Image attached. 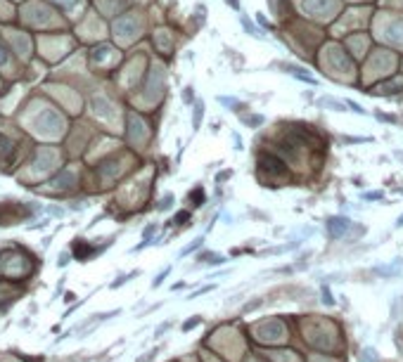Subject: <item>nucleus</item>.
Returning a JSON list of instances; mask_svg holds the SVG:
<instances>
[{"instance_id":"obj_1","label":"nucleus","mask_w":403,"mask_h":362,"mask_svg":"<svg viewBox=\"0 0 403 362\" xmlns=\"http://www.w3.org/2000/svg\"><path fill=\"white\" fill-rule=\"evenodd\" d=\"M351 227H353V220L347 216H328L325 218V235H328L330 241H337V239H342L344 235H348Z\"/></svg>"},{"instance_id":"obj_2","label":"nucleus","mask_w":403,"mask_h":362,"mask_svg":"<svg viewBox=\"0 0 403 362\" xmlns=\"http://www.w3.org/2000/svg\"><path fill=\"white\" fill-rule=\"evenodd\" d=\"M372 272H375L377 277H382V279H396V277L403 275V258L399 256V258H391L385 265H375Z\"/></svg>"},{"instance_id":"obj_3","label":"nucleus","mask_w":403,"mask_h":362,"mask_svg":"<svg viewBox=\"0 0 403 362\" xmlns=\"http://www.w3.org/2000/svg\"><path fill=\"white\" fill-rule=\"evenodd\" d=\"M282 69H285V73H290L292 78L301 81V83H309V86H318V78H315V76H311V73L306 71V69L296 67V64H282Z\"/></svg>"},{"instance_id":"obj_4","label":"nucleus","mask_w":403,"mask_h":362,"mask_svg":"<svg viewBox=\"0 0 403 362\" xmlns=\"http://www.w3.org/2000/svg\"><path fill=\"white\" fill-rule=\"evenodd\" d=\"M318 104L325 109H330V111H348L347 109V100H337V97H332V95H325V97H320L318 100Z\"/></svg>"},{"instance_id":"obj_5","label":"nucleus","mask_w":403,"mask_h":362,"mask_svg":"<svg viewBox=\"0 0 403 362\" xmlns=\"http://www.w3.org/2000/svg\"><path fill=\"white\" fill-rule=\"evenodd\" d=\"M204 239L206 237L204 235H200V237H195L190 244H185L183 249H181V254H178V258H185V256H190V254H195V251H200L202 246H204Z\"/></svg>"},{"instance_id":"obj_6","label":"nucleus","mask_w":403,"mask_h":362,"mask_svg":"<svg viewBox=\"0 0 403 362\" xmlns=\"http://www.w3.org/2000/svg\"><path fill=\"white\" fill-rule=\"evenodd\" d=\"M239 24H242V29H244V31H247V34H249L252 38H256V40H266V36H263V34L258 31L256 26L249 21V17H247V15H239Z\"/></svg>"},{"instance_id":"obj_7","label":"nucleus","mask_w":403,"mask_h":362,"mask_svg":"<svg viewBox=\"0 0 403 362\" xmlns=\"http://www.w3.org/2000/svg\"><path fill=\"white\" fill-rule=\"evenodd\" d=\"M216 102L223 104L225 109H230V111H239V109H244L242 100H238V97H228V95H219V97H216Z\"/></svg>"},{"instance_id":"obj_8","label":"nucleus","mask_w":403,"mask_h":362,"mask_svg":"<svg viewBox=\"0 0 403 362\" xmlns=\"http://www.w3.org/2000/svg\"><path fill=\"white\" fill-rule=\"evenodd\" d=\"M320 303L328 306V308H334V306H337V301H334V296H332L330 284H320Z\"/></svg>"},{"instance_id":"obj_9","label":"nucleus","mask_w":403,"mask_h":362,"mask_svg":"<svg viewBox=\"0 0 403 362\" xmlns=\"http://www.w3.org/2000/svg\"><path fill=\"white\" fill-rule=\"evenodd\" d=\"M403 317V296H394L391 298V322Z\"/></svg>"},{"instance_id":"obj_10","label":"nucleus","mask_w":403,"mask_h":362,"mask_svg":"<svg viewBox=\"0 0 403 362\" xmlns=\"http://www.w3.org/2000/svg\"><path fill=\"white\" fill-rule=\"evenodd\" d=\"M138 275H140V270H130V272H126V275H119V277H116V279L110 284V289H119V287L128 284L130 279H133V277H138Z\"/></svg>"},{"instance_id":"obj_11","label":"nucleus","mask_w":403,"mask_h":362,"mask_svg":"<svg viewBox=\"0 0 403 362\" xmlns=\"http://www.w3.org/2000/svg\"><path fill=\"white\" fill-rule=\"evenodd\" d=\"M202 119H204V102L197 100L195 102V114H192V130H200Z\"/></svg>"},{"instance_id":"obj_12","label":"nucleus","mask_w":403,"mask_h":362,"mask_svg":"<svg viewBox=\"0 0 403 362\" xmlns=\"http://www.w3.org/2000/svg\"><path fill=\"white\" fill-rule=\"evenodd\" d=\"M344 279H347L344 272H328L320 277V284H334V282H344Z\"/></svg>"},{"instance_id":"obj_13","label":"nucleus","mask_w":403,"mask_h":362,"mask_svg":"<svg viewBox=\"0 0 403 362\" xmlns=\"http://www.w3.org/2000/svg\"><path fill=\"white\" fill-rule=\"evenodd\" d=\"M173 204H176V197L168 192V194H164V197L159 199V204H157V211H159V213H164V211H168Z\"/></svg>"},{"instance_id":"obj_14","label":"nucleus","mask_w":403,"mask_h":362,"mask_svg":"<svg viewBox=\"0 0 403 362\" xmlns=\"http://www.w3.org/2000/svg\"><path fill=\"white\" fill-rule=\"evenodd\" d=\"M361 362H380V355H377V350H375L372 345L363 348V353H361Z\"/></svg>"},{"instance_id":"obj_15","label":"nucleus","mask_w":403,"mask_h":362,"mask_svg":"<svg viewBox=\"0 0 403 362\" xmlns=\"http://www.w3.org/2000/svg\"><path fill=\"white\" fill-rule=\"evenodd\" d=\"M202 322H204V317H202V315H190V317H187V320H185V322H183V331H185V334H187L190 329L200 327Z\"/></svg>"},{"instance_id":"obj_16","label":"nucleus","mask_w":403,"mask_h":362,"mask_svg":"<svg viewBox=\"0 0 403 362\" xmlns=\"http://www.w3.org/2000/svg\"><path fill=\"white\" fill-rule=\"evenodd\" d=\"M157 232H159V225H157V223H149L145 230H143V241H152V244H157V241L152 239Z\"/></svg>"},{"instance_id":"obj_17","label":"nucleus","mask_w":403,"mask_h":362,"mask_svg":"<svg viewBox=\"0 0 403 362\" xmlns=\"http://www.w3.org/2000/svg\"><path fill=\"white\" fill-rule=\"evenodd\" d=\"M214 289H216V284H204V287H200L197 291H190L183 301H195L197 296H202V293H209V291H214Z\"/></svg>"},{"instance_id":"obj_18","label":"nucleus","mask_w":403,"mask_h":362,"mask_svg":"<svg viewBox=\"0 0 403 362\" xmlns=\"http://www.w3.org/2000/svg\"><path fill=\"white\" fill-rule=\"evenodd\" d=\"M171 270H173V268H171V265H166L164 270H162L159 275H157V277H154V279H152V289H159V287L164 284V279L168 277V275H171Z\"/></svg>"},{"instance_id":"obj_19","label":"nucleus","mask_w":403,"mask_h":362,"mask_svg":"<svg viewBox=\"0 0 403 362\" xmlns=\"http://www.w3.org/2000/svg\"><path fill=\"white\" fill-rule=\"evenodd\" d=\"M347 107H348V111H353V114H358V116H370V111L361 107L356 100H347Z\"/></svg>"},{"instance_id":"obj_20","label":"nucleus","mask_w":403,"mask_h":362,"mask_svg":"<svg viewBox=\"0 0 403 362\" xmlns=\"http://www.w3.org/2000/svg\"><path fill=\"white\" fill-rule=\"evenodd\" d=\"M171 327H173V320H166V322H162V325L157 327V329H154V334H152V339H162V336H164L166 331H168V329H171Z\"/></svg>"},{"instance_id":"obj_21","label":"nucleus","mask_w":403,"mask_h":362,"mask_svg":"<svg viewBox=\"0 0 403 362\" xmlns=\"http://www.w3.org/2000/svg\"><path fill=\"white\" fill-rule=\"evenodd\" d=\"M192 102H197V100H195V88H192V86H185L183 88V104H192Z\"/></svg>"},{"instance_id":"obj_22","label":"nucleus","mask_w":403,"mask_h":362,"mask_svg":"<svg viewBox=\"0 0 403 362\" xmlns=\"http://www.w3.org/2000/svg\"><path fill=\"white\" fill-rule=\"evenodd\" d=\"M157 353H159L157 348H149V350H145V353H143L140 358H135V362H154V358H157Z\"/></svg>"},{"instance_id":"obj_23","label":"nucleus","mask_w":403,"mask_h":362,"mask_svg":"<svg viewBox=\"0 0 403 362\" xmlns=\"http://www.w3.org/2000/svg\"><path fill=\"white\" fill-rule=\"evenodd\" d=\"M261 306H263V298H256V301H249V303H244V306H242V310H244V312H252V310L261 308Z\"/></svg>"},{"instance_id":"obj_24","label":"nucleus","mask_w":403,"mask_h":362,"mask_svg":"<svg viewBox=\"0 0 403 362\" xmlns=\"http://www.w3.org/2000/svg\"><path fill=\"white\" fill-rule=\"evenodd\" d=\"M385 199V192H366L363 194V201H380Z\"/></svg>"},{"instance_id":"obj_25","label":"nucleus","mask_w":403,"mask_h":362,"mask_svg":"<svg viewBox=\"0 0 403 362\" xmlns=\"http://www.w3.org/2000/svg\"><path fill=\"white\" fill-rule=\"evenodd\" d=\"M233 173H235V171H233V168H225V171H220L219 175H216V182H223V180H230V178H233Z\"/></svg>"},{"instance_id":"obj_26","label":"nucleus","mask_w":403,"mask_h":362,"mask_svg":"<svg viewBox=\"0 0 403 362\" xmlns=\"http://www.w3.org/2000/svg\"><path fill=\"white\" fill-rule=\"evenodd\" d=\"M69 260H72V254H69V251H62L59 258H57V265H59V268H67V263H69Z\"/></svg>"},{"instance_id":"obj_27","label":"nucleus","mask_w":403,"mask_h":362,"mask_svg":"<svg viewBox=\"0 0 403 362\" xmlns=\"http://www.w3.org/2000/svg\"><path fill=\"white\" fill-rule=\"evenodd\" d=\"M185 220H190V213H187V211H181V213H176V218H173L171 223H176V225H185Z\"/></svg>"},{"instance_id":"obj_28","label":"nucleus","mask_w":403,"mask_h":362,"mask_svg":"<svg viewBox=\"0 0 403 362\" xmlns=\"http://www.w3.org/2000/svg\"><path fill=\"white\" fill-rule=\"evenodd\" d=\"M242 121H244L247 126H261V123H263V116L256 114V116H252V119H242Z\"/></svg>"},{"instance_id":"obj_29","label":"nucleus","mask_w":403,"mask_h":362,"mask_svg":"<svg viewBox=\"0 0 403 362\" xmlns=\"http://www.w3.org/2000/svg\"><path fill=\"white\" fill-rule=\"evenodd\" d=\"M375 116H377V119H380V121H386V123H396V121H399V119H396V116H389V114H382V111H377V114H375Z\"/></svg>"},{"instance_id":"obj_30","label":"nucleus","mask_w":403,"mask_h":362,"mask_svg":"<svg viewBox=\"0 0 403 362\" xmlns=\"http://www.w3.org/2000/svg\"><path fill=\"white\" fill-rule=\"evenodd\" d=\"M223 220H225L223 225H235V216L233 213H223Z\"/></svg>"},{"instance_id":"obj_31","label":"nucleus","mask_w":403,"mask_h":362,"mask_svg":"<svg viewBox=\"0 0 403 362\" xmlns=\"http://www.w3.org/2000/svg\"><path fill=\"white\" fill-rule=\"evenodd\" d=\"M344 142H370V138H344Z\"/></svg>"},{"instance_id":"obj_32","label":"nucleus","mask_w":403,"mask_h":362,"mask_svg":"<svg viewBox=\"0 0 403 362\" xmlns=\"http://www.w3.org/2000/svg\"><path fill=\"white\" fill-rule=\"evenodd\" d=\"M181 289H185V282H178V284L171 287V291H181Z\"/></svg>"},{"instance_id":"obj_33","label":"nucleus","mask_w":403,"mask_h":362,"mask_svg":"<svg viewBox=\"0 0 403 362\" xmlns=\"http://www.w3.org/2000/svg\"><path fill=\"white\" fill-rule=\"evenodd\" d=\"M394 227H399V230H401V227H403V213H401V216H399V218H396V223H394Z\"/></svg>"},{"instance_id":"obj_34","label":"nucleus","mask_w":403,"mask_h":362,"mask_svg":"<svg viewBox=\"0 0 403 362\" xmlns=\"http://www.w3.org/2000/svg\"><path fill=\"white\" fill-rule=\"evenodd\" d=\"M73 298H76V296H73V293H72V291H69V293H67V296H64V301H67V303H72V301H73Z\"/></svg>"},{"instance_id":"obj_35","label":"nucleus","mask_w":403,"mask_h":362,"mask_svg":"<svg viewBox=\"0 0 403 362\" xmlns=\"http://www.w3.org/2000/svg\"><path fill=\"white\" fill-rule=\"evenodd\" d=\"M225 2H228V5H233L235 10H238V7H239V0H225Z\"/></svg>"}]
</instances>
